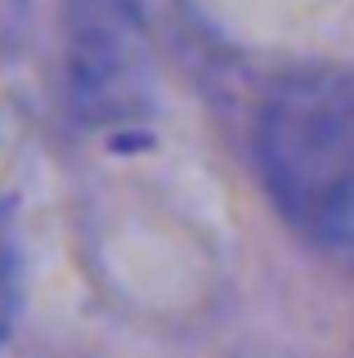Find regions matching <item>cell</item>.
<instances>
[{"instance_id": "7a4b0ae2", "label": "cell", "mask_w": 354, "mask_h": 358, "mask_svg": "<svg viewBox=\"0 0 354 358\" xmlns=\"http://www.w3.org/2000/svg\"><path fill=\"white\" fill-rule=\"evenodd\" d=\"M59 67L63 103L81 126H139L153 108V81H157L139 0H68Z\"/></svg>"}, {"instance_id": "3957f363", "label": "cell", "mask_w": 354, "mask_h": 358, "mask_svg": "<svg viewBox=\"0 0 354 358\" xmlns=\"http://www.w3.org/2000/svg\"><path fill=\"white\" fill-rule=\"evenodd\" d=\"M14 305H18V273H14V246H9L5 229H0V341L9 336L14 322Z\"/></svg>"}, {"instance_id": "6da1fadb", "label": "cell", "mask_w": 354, "mask_h": 358, "mask_svg": "<svg viewBox=\"0 0 354 358\" xmlns=\"http://www.w3.org/2000/svg\"><path fill=\"white\" fill-rule=\"evenodd\" d=\"M256 162L301 238L346 251L354 233V90L341 67L292 72L264 94Z\"/></svg>"}]
</instances>
